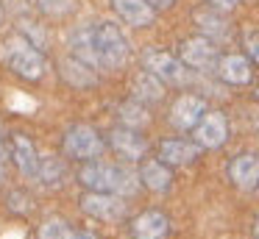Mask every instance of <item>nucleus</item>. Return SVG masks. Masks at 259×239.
Returning a JSON list of instances; mask_svg holds the SVG:
<instances>
[{"label": "nucleus", "instance_id": "1", "mask_svg": "<svg viewBox=\"0 0 259 239\" xmlns=\"http://www.w3.org/2000/svg\"><path fill=\"white\" fill-rule=\"evenodd\" d=\"M73 44V56L95 70V67H106V70H120L128 61V39L114 22H98V25H84L73 33L70 39Z\"/></svg>", "mask_w": 259, "mask_h": 239}, {"label": "nucleus", "instance_id": "2", "mask_svg": "<svg viewBox=\"0 0 259 239\" xmlns=\"http://www.w3.org/2000/svg\"><path fill=\"white\" fill-rule=\"evenodd\" d=\"M81 183L90 186L92 192H112V195H134L137 186H140V178L131 170L117 164H87L84 170L78 172Z\"/></svg>", "mask_w": 259, "mask_h": 239}, {"label": "nucleus", "instance_id": "3", "mask_svg": "<svg viewBox=\"0 0 259 239\" xmlns=\"http://www.w3.org/2000/svg\"><path fill=\"white\" fill-rule=\"evenodd\" d=\"M3 59H6L9 70L17 72L20 78L36 81V78L45 75V56L23 36L6 39V44H3Z\"/></svg>", "mask_w": 259, "mask_h": 239}, {"label": "nucleus", "instance_id": "4", "mask_svg": "<svg viewBox=\"0 0 259 239\" xmlns=\"http://www.w3.org/2000/svg\"><path fill=\"white\" fill-rule=\"evenodd\" d=\"M64 150L75 159H92L103 150V142L98 136L95 128L90 125H73L67 133H64Z\"/></svg>", "mask_w": 259, "mask_h": 239}, {"label": "nucleus", "instance_id": "5", "mask_svg": "<svg viewBox=\"0 0 259 239\" xmlns=\"http://www.w3.org/2000/svg\"><path fill=\"white\" fill-rule=\"evenodd\" d=\"M142 64L151 75H156L159 81H167V83H181L184 81V64H181L176 56L164 53V50H148L142 56Z\"/></svg>", "mask_w": 259, "mask_h": 239}, {"label": "nucleus", "instance_id": "6", "mask_svg": "<svg viewBox=\"0 0 259 239\" xmlns=\"http://www.w3.org/2000/svg\"><path fill=\"white\" fill-rule=\"evenodd\" d=\"M81 209L87 211V214L98 217V220H120V217L125 214V203L117 198V195L112 192H90L81 198Z\"/></svg>", "mask_w": 259, "mask_h": 239}, {"label": "nucleus", "instance_id": "7", "mask_svg": "<svg viewBox=\"0 0 259 239\" xmlns=\"http://www.w3.org/2000/svg\"><path fill=\"white\" fill-rule=\"evenodd\" d=\"M229 136V122L220 111H206L195 125V139L201 148H220Z\"/></svg>", "mask_w": 259, "mask_h": 239}, {"label": "nucleus", "instance_id": "8", "mask_svg": "<svg viewBox=\"0 0 259 239\" xmlns=\"http://www.w3.org/2000/svg\"><path fill=\"white\" fill-rule=\"evenodd\" d=\"M181 61L187 67H195V70H206L218 61V50L206 36H192L181 42Z\"/></svg>", "mask_w": 259, "mask_h": 239}, {"label": "nucleus", "instance_id": "9", "mask_svg": "<svg viewBox=\"0 0 259 239\" xmlns=\"http://www.w3.org/2000/svg\"><path fill=\"white\" fill-rule=\"evenodd\" d=\"M206 114V103L195 94H181L179 100L173 103V111H170V120H173L176 128L181 131H190V128L198 125V120Z\"/></svg>", "mask_w": 259, "mask_h": 239}, {"label": "nucleus", "instance_id": "10", "mask_svg": "<svg viewBox=\"0 0 259 239\" xmlns=\"http://www.w3.org/2000/svg\"><path fill=\"white\" fill-rule=\"evenodd\" d=\"M134 239H164L170 231V222L162 211H142L140 217H134L128 225Z\"/></svg>", "mask_w": 259, "mask_h": 239}, {"label": "nucleus", "instance_id": "11", "mask_svg": "<svg viewBox=\"0 0 259 239\" xmlns=\"http://www.w3.org/2000/svg\"><path fill=\"white\" fill-rule=\"evenodd\" d=\"M12 159H14V164H17V170L23 172V175L36 178V170H39V153H36V148L31 145L28 136L17 133V136L12 139Z\"/></svg>", "mask_w": 259, "mask_h": 239}, {"label": "nucleus", "instance_id": "12", "mask_svg": "<svg viewBox=\"0 0 259 239\" xmlns=\"http://www.w3.org/2000/svg\"><path fill=\"white\" fill-rule=\"evenodd\" d=\"M120 20H125L134 28H145L153 22V6L148 0H112Z\"/></svg>", "mask_w": 259, "mask_h": 239}, {"label": "nucleus", "instance_id": "13", "mask_svg": "<svg viewBox=\"0 0 259 239\" xmlns=\"http://www.w3.org/2000/svg\"><path fill=\"white\" fill-rule=\"evenodd\" d=\"M229 175L231 181L237 183L240 189H256V181H259V159L253 153H242L231 161L229 167Z\"/></svg>", "mask_w": 259, "mask_h": 239}, {"label": "nucleus", "instance_id": "14", "mask_svg": "<svg viewBox=\"0 0 259 239\" xmlns=\"http://www.w3.org/2000/svg\"><path fill=\"white\" fill-rule=\"evenodd\" d=\"M218 75L231 86H242L251 81V61L245 56H223L218 61Z\"/></svg>", "mask_w": 259, "mask_h": 239}, {"label": "nucleus", "instance_id": "15", "mask_svg": "<svg viewBox=\"0 0 259 239\" xmlns=\"http://www.w3.org/2000/svg\"><path fill=\"white\" fill-rule=\"evenodd\" d=\"M201 153V145H192V142H181V139H170V142H162V150H159V159L164 164H173V167H184L190 161L198 159Z\"/></svg>", "mask_w": 259, "mask_h": 239}, {"label": "nucleus", "instance_id": "16", "mask_svg": "<svg viewBox=\"0 0 259 239\" xmlns=\"http://www.w3.org/2000/svg\"><path fill=\"white\" fill-rule=\"evenodd\" d=\"M112 148L123 153L125 159H140L145 153V139L134 131V128H120L112 133Z\"/></svg>", "mask_w": 259, "mask_h": 239}, {"label": "nucleus", "instance_id": "17", "mask_svg": "<svg viewBox=\"0 0 259 239\" xmlns=\"http://www.w3.org/2000/svg\"><path fill=\"white\" fill-rule=\"evenodd\" d=\"M134 98L137 100H145V103H156V100L164 98V89H162V81H159L156 75H151V72H140V75L134 78Z\"/></svg>", "mask_w": 259, "mask_h": 239}, {"label": "nucleus", "instance_id": "18", "mask_svg": "<svg viewBox=\"0 0 259 239\" xmlns=\"http://www.w3.org/2000/svg\"><path fill=\"white\" fill-rule=\"evenodd\" d=\"M140 181L145 183L148 189H153V192H164L173 178H170V170L164 167V161H148L140 172Z\"/></svg>", "mask_w": 259, "mask_h": 239}, {"label": "nucleus", "instance_id": "19", "mask_svg": "<svg viewBox=\"0 0 259 239\" xmlns=\"http://www.w3.org/2000/svg\"><path fill=\"white\" fill-rule=\"evenodd\" d=\"M62 75L67 78L70 83H75V86H92V83L98 81V78L92 75V67L87 64V61L75 59V56L62 61Z\"/></svg>", "mask_w": 259, "mask_h": 239}, {"label": "nucleus", "instance_id": "20", "mask_svg": "<svg viewBox=\"0 0 259 239\" xmlns=\"http://www.w3.org/2000/svg\"><path fill=\"white\" fill-rule=\"evenodd\" d=\"M64 175H67V167H64L62 159H56V156H42L39 159V170H36L39 183H45V186H59V183L64 181Z\"/></svg>", "mask_w": 259, "mask_h": 239}, {"label": "nucleus", "instance_id": "21", "mask_svg": "<svg viewBox=\"0 0 259 239\" xmlns=\"http://www.w3.org/2000/svg\"><path fill=\"white\" fill-rule=\"evenodd\" d=\"M70 233H73V228L59 217H51L39 225V239H70Z\"/></svg>", "mask_w": 259, "mask_h": 239}, {"label": "nucleus", "instance_id": "22", "mask_svg": "<svg viewBox=\"0 0 259 239\" xmlns=\"http://www.w3.org/2000/svg\"><path fill=\"white\" fill-rule=\"evenodd\" d=\"M36 6L51 17H64V14H70V11L75 9L73 0H36Z\"/></svg>", "mask_w": 259, "mask_h": 239}, {"label": "nucleus", "instance_id": "23", "mask_svg": "<svg viewBox=\"0 0 259 239\" xmlns=\"http://www.w3.org/2000/svg\"><path fill=\"white\" fill-rule=\"evenodd\" d=\"M198 22H203V31L212 33V36H226V22L220 20V17L209 14V11H201V14H195Z\"/></svg>", "mask_w": 259, "mask_h": 239}, {"label": "nucleus", "instance_id": "24", "mask_svg": "<svg viewBox=\"0 0 259 239\" xmlns=\"http://www.w3.org/2000/svg\"><path fill=\"white\" fill-rule=\"evenodd\" d=\"M120 114H123V120L128 122L131 128H134V125H145V122H148L145 109H142V106H137V103H125L123 109H120Z\"/></svg>", "mask_w": 259, "mask_h": 239}, {"label": "nucleus", "instance_id": "25", "mask_svg": "<svg viewBox=\"0 0 259 239\" xmlns=\"http://www.w3.org/2000/svg\"><path fill=\"white\" fill-rule=\"evenodd\" d=\"M245 47H248V56L259 64V33H248V36H245Z\"/></svg>", "mask_w": 259, "mask_h": 239}, {"label": "nucleus", "instance_id": "26", "mask_svg": "<svg viewBox=\"0 0 259 239\" xmlns=\"http://www.w3.org/2000/svg\"><path fill=\"white\" fill-rule=\"evenodd\" d=\"M209 3L214 6V9H223V11H229V9H234L240 0H209Z\"/></svg>", "mask_w": 259, "mask_h": 239}, {"label": "nucleus", "instance_id": "27", "mask_svg": "<svg viewBox=\"0 0 259 239\" xmlns=\"http://www.w3.org/2000/svg\"><path fill=\"white\" fill-rule=\"evenodd\" d=\"M148 3L153 6V11H156V9H170V6L176 3V0H148Z\"/></svg>", "mask_w": 259, "mask_h": 239}, {"label": "nucleus", "instance_id": "28", "mask_svg": "<svg viewBox=\"0 0 259 239\" xmlns=\"http://www.w3.org/2000/svg\"><path fill=\"white\" fill-rule=\"evenodd\" d=\"M70 239H98V236L92 231H73V233H70Z\"/></svg>", "mask_w": 259, "mask_h": 239}, {"label": "nucleus", "instance_id": "29", "mask_svg": "<svg viewBox=\"0 0 259 239\" xmlns=\"http://www.w3.org/2000/svg\"><path fill=\"white\" fill-rule=\"evenodd\" d=\"M6 159H9V150H6V145L0 142V164H3V161H6Z\"/></svg>", "mask_w": 259, "mask_h": 239}, {"label": "nucleus", "instance_id": "30", "mask_svg": "<svg viewBox=\"0 0 259 239\" xmlns=\"http://www.w3.org/2000/svg\"><path fill=\"white\" fill-rule=\"evenodd\" d=\"M256 239H259V220H256Z\"/></svg>", "mask_w": 259, "mask_h": 239}, {"label": "nucleus", "instance_id": "31", "mask_svg": "<svg viewBox=\"0 0 259 239\" xmlns=\"http://www.w3.org/2000/svg\"><path fill=\"white\" fill-rule=\"evenodd\" d=\"M0 25H3V11H0Z\"/></svg>", "mask_w": 259, "mask_h": 239}, {"label": "nucleus", "instance_id": "32", "mask_svg": "<svg viewBox=\"0 0 259 239\" xmlns=\"http://www.w3.org/2000/svg\"><path fill=\"white\" fill-rule=\"evenodd\" d=\"M0 183H3V172H0Z\"/></svg>", "mask_w": 259, "mask_h": 239}, {"label": "nucleus", "instance_id": "33", "mask_svg": "<svg viewBox=\"0 0 259 239\" xmlns=\"http://www.w3.org/2000/svg\"><path fill=\"white\" fill-rule=\"evenodd\" d=\"M256 98H259V89H256Z\"/></svg>", "mask_w": 259, "mask_h": 239}, {"label": "nucleus", "instance_id": "34", "mask_svg": "<svg viewBox=\"0 0 259 239\" xmlns=\"http://www.w3.org/2000/svg\"><path fill=\"white\" fill-rule=\"evenodd\" d=\"M256 189H259V181H256Z\"/></svg>", "mask_w": 259, "mask_h": 239}]
</instances>
